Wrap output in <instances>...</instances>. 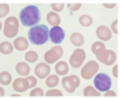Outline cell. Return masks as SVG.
I'll list each match as a JSON object with an SVG mask.
<instances>
[{"label":"cell","mask_w":120,"mask_h":99,"mask_svg":"<svg viewBox=\"0 0 120 99\" xmlns=\"http://www.w3.org/2000/svg\"><path fill=\"white\" fill-rule=\"evenodd\" d=\"M21 22L24 27H35L37 25V23L41 21V12L37 6L35 5H29L26 7H24L21 11Z\"/></svg>","instance_id":"1"},{"label":"cell","mask_w":120,"mask_h":99,"mask_svg":"<svg viewBox=\"0 0 120 99\" xmlns=\"http://www.w3.org/2000/svg\"><path fill=\"white\" fill-rule=\"evenodd\" d=\"M29 40L34 45H43L49 39V30L45 24H38L33 27L28 33Z\"/></svg>","instance_id":"2"},{"label":"cell","mask_w":120,"mask_h":99,"mask_svg":"<svg viewBox=\"0 0 120 99\" xmlns=\"http://www.w3.org/2000/svg\"><path fill=\"white\" fill-rule=\"evenodd\" d=\"M94 83H95V87L98 91H108L112 86V80L107 74L100 73L94 78Z\"/></svg>","instance_id":"3"},{"label":"cell","mask_w":120,"mask_h":99,"mask_svg":"<svg viewBox=\"0 0 120 99\" xmlns=\"http://www.w3.org/2000/svg\"><path fill=\"white\" fill-rule=\"evenodd\" d=\"M49 39L53 44H60L64 41L65 39V32L63 28H60L58 25L53 27L51 30H49Z\"/></svg>","instance_id":"4"},{"label":"cell","mask_w":120,"mask_h":99,"mask_svg":"<svg viewBox=\"0 0 120 99\" xmlns=\"http://www.w3.org/2000/svg\"><path fill=\"white\" fill-rule=\"evenodd\" d=\"M17 71H18L19 74H22V75H25V74L29 73V68H28L26 64L21 63V64H18V65H17Z\"/></svg>","instance_id":"5"},{"label":"cell","mask_w":120,"mask_h":99,"mask_svg":"<svg viewBox=\"0 0 120 99\" xmlns=\"http://www.w3.org/2000/svg\"><path fill=\"white\" fill-rule=\"evenodd\" d=\"M79 22H81V24H83V25H90L93 23V19H91V17L82 16L81 18H79Z\"/></svg>","instance_id":"6"},{"label":"cell","mask_w":120,"mask_h":99,"mask_svg":"<svg viewBox=\"0 0 120 99\" xmlns=\"http://www.w3.org/2000/svg\"><path fill=\"white\" fill-rule=\"evenodd\" d=\"M64 68H66L65 64H63V63H61V64H58V65H56V73H58V74H65L67 69H64Z\"/></svg>","instance_id":"7"},{"label":"cell","mask_w":120,"mask_h":99,"mask_svg":"<svg viewBox=\"0 0 120 99\" xmlns=\"http://www.w3.org/2000/svg\"><path fill=\"white\" fill-rule=\"evenodd\" d=\"M36 58H37V56H36L35 52H28L26 53V59H28L29 62H35Z\"/></svg>","instance_id":"8"},{"label":"cell","mask_w":120,"mask_h":99,"mask_svg":"<svg viewBox=\"0 0 120 99\" xmlns=\"http://www.w3.org/2000/svg\"><path fill=\"white\" fill-rule=\"evenodd\" d=\"M1 52L3 53L11 52V46H10L8 44H1Z\"/></svg>","instance_id":"9"},{"label":"cell","mask_w":120,"mask_h":99,"mask_svg":"<svg viewBox=\"0 0 120 99\" xmlns=\"http://www.w3.org/2000/svg\"><path fill=\"white\" fill-rule=\"evenodd\" d=\"M47 18H48V22H49V23L55 24L56 22H59V18H58V17H55V16H53V15H51V13L48 15V17H47Z\"/></svg>","instance_id":"10"},{"label":"cell","mask_w":120,"mask_h":99,"mask_svg":"<svg viewBox=\"0 0 120 99\" xmlns=\"http://www.w3.org/2000/svg\"><path fill=\"white\" fill-rule=\"evenodd\" d=\"M56 83V77L55 76H49L48 80H47V85L51 86V85H55Z\"/></svg>","instance_id":"11"},{"label":"cell","mask_w":120,"mask_h":99,"mask_svg":"<svg viewBox=\"0 0 120 99\" xmlns=\"http://www.w3.org/2000/svg\"><path fill=\"white\" fill-rule=\"evenodd\" d=\"M47 95H48V97H51V95H60V97H61V93L58 92V91H49V92L47 93Z\"/></svg>","instance_id":"12"},{"label":"cell","mask_w":120,"mask_h":99,"mask_svg":"<svg viewBox=\"0 0 120 99\" xmlns=\"http://www.w3.org/2000/svg\"><path fill=\"white\" fill-rule=\"evenodd\" d=\"M1 77H4V78H5V80L3 81L4 83H8V82H10V80H8V77H10V76H8L6 73H3V74H1Z\"/></svg>","instance_id":"13"},{"label":"cell","mask_w":120,"mask_h":99,"mask_svg":"<svg viewBox=\"0 0 120 99\" xmlns=\"http://www.w3.org/2000/svg\"><path fill=\"white\" fill-rule=\"evenodd\" d=\"M64 7V5H53V8H55V10H61Z\"/></svg>","instance_id":"14"},{"label":"cell","mask_w":120,"mask_h":99,"mask_svg":"<svg viewBox=\"0 0 120 99\" xmlns=\"http://www.w3.org/2000/svg\"><path fill=\"white\" fill-rule=\"evenodd\" d=\"M36 94H41L42 95V91H35V92H31V95H36Z\"/></svg>","instance_id":"15"},{"label":"cell","mask_w":120,"mask_h":99,"mask_svg":"<svg viewBox=\"0 0 120 99\" xmlns=\"http://www.w3.org/2000/svg\"><path fill=\"white\" fill-rule=\"evenodd\" d=\"M108 95H113V97H114L115 93H113V92H107V93H106V97H108Z\"/></svg>","instance_id":"16"},{"label":"cell","mask_w":120,"mask_h":99,"mask_svg":"<svg viewBox=\"0 0 120 99\" xmlns=\"http://www.w3.org/2000/svg\"><path fill=\"white\" fill-rule=\"evenodd\" d=\"M105 6H106V7H113V6H114V5H107V4H106V5H105Z\"/></svg>","instance_id":"17"}]
</instances>
